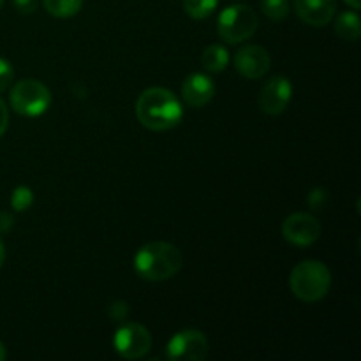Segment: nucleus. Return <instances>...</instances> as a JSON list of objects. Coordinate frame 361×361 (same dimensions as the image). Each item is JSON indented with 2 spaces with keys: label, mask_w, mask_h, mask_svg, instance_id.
Here are the masks:
<instances>
[{
  "label": "nucleus",
  "mask_w": 361,
  "mask_h": 361,
  "mask_svg": "<svg viewBox=\"0 0 361 361\" xmlns=\"http://www.w3.org/2000/svg\"><path fill=\"white\" fill-rule=\"evenodd\" d=\"M282 235L293 245L309 247L319 240L321 224L314 215L298 212L286 217V221L282 222Z\"/></svg>",
  "instance_id": "nucleus-8"
},
{
  "label": "nucleus",
  "mask_w": 361,
  "mask_h": 361,
  "mask_svg": "<svg viewBox=\"0 0 361 361\" xmlns=\"http://www.w3.org/2000/svg\"><path fill=\"white\" fill-rule=\"evenodd\" d=\"M13 78H14L13 66H11L6 59H0V94L9 88V85L13 83Z\"/></svg>",
  "instance_id": "nucleus-19"
},
{
  "label": "nucleus",
  "mask_w": 361,
  "mask_h": 361,
  "mask_svg": "<svg viewBox=\"0 0 361 361\" xmlns=\"http://www.w3.org/2000/svg\"><path fill=\"white\" fill-rule=\"evenodd\" d=\"M219 0H183V9L192 20H204L217 9Z\"/></svg>",
  "instance_id": "nucleus-16"
},
{
  "label": "nucleus",
  "mask_w": 361,
  "mask_h": 361,
  "mask_svg": "<svg viewBox=\"0 0 361 361\" xmlns=\"http://www.w3.org/2000/svg\"><path fill=\"white\" fill-rule=\"evenodd\" d=\"M261 9L271 21H281L289 14V0H261Z\"/></svg>",
  "instance_id": "nucleus-17"
},
{
  "label": "nucleus",
  "mask_w": 361,
  "mask_h": 361,
  "mask_svg": "<svg viewBox=\"0 0 361 361\" xmlns=\"http://www.w3.org/2000/svg\"><path fill=\"white\" fill-rule=\"evenodd\" d=\"M257 30V14L247 6H229L221 13L217 32L228 44H240Z\"/></svg>",
  "instance_id": "nucleus-4"
},
{
  "label": "nucleus",
  "mask_w": 361,
  "mask_h": 361,
  "mask_svg": "<svg viewBox=\"0 0 361 361\" xmlns=\"http://www.w3.org/2000/svg\"><path fill=\"white\" fill-rule=\"evenodd\" d=\"M4 259H6V249H4V243L0 240V267L4 264Z\"/></svg>",
  "instance_id": "nucleus-26"
},
{
  "label": "nucleus",
  "mask_w": 361,
  "mask_h": 361,
  "mask_svg": "<svg viewBox=\"0 0 361 361\" xmlns=\"http://www.w3.org/2000/svg\"><path fill=\"white\" fill-rule=\"evenodd\" d=\"M6 360V348H4V344L0 342V361Z\"/></svg>",
  "instance_id": "nucleus-27"
},
{
  "label": "nucleus",
  "mask_w": 361,
  "mask_h": 361,
  "mask_svg": "<svg viewBox=\"0 0 361 361\" xmlns=\"http://www.w3.org/2000/svg\"><path fill=\"white\" fill-rule=\"evenodd\" d=\"M136 116L150 130H169L182 122L183 108L171 90L162 87L147 88L136 101Z\"/></svg>",
  "instance_id": "nucleus-1"
},
{
  "label": "nucleus",
  "mask_w": 361,
  "mask_h": 361,
  "mask_svg": "<svg viewBox=\"0 0 361 361\" xmlns=\"http://www.w3.org/2000/svg\"><path fill=\"white\" fill-rule=\"evenodd\" d=\"M345 4H348V6H351L353 9H356V11L361 7V0H345Z\"/></svg>",
  "instance_id": "nucleus-25"
},
{
  "label": "nucleus",
  "mask_w": 361,
  "mask_h": 361,
  "mask_svg": "<svg viewBox=\"0 0 361 361\" xmlns=\"http://www.w3.org/2000/svg\"><path fill=\"white\" fill-rule=\"evenodd\" d=\"M207 355L208 341L197 330L178 331L166 349V356L171 361H201L207 358Z\"/></svg>",
  "instance_id": "nucleus-7"
},
{
  "label": "nucleus",
  "mask_w": 361,
  "mask_h": 361,
  "mask_svg": "<svg viewBox=\"0 0 361 361\" xmlns=\"http://www.w3.org/2000/svg\"><path fill=\"white\" fill-rule=\"evenodd\" d=\"M14 7L21 14H32L37 7V0H13Z\"/></svg>",
  "instance_id": "nucleus-22"
},
{
  "label": "nucleus",
  "mask_w": 361,
  "mask_h": 361,
  "mask_svg": "<svg viewBox=\"0 0 361 361\" xmlns=\"http://www.w3.org/2000/svg\"><path fill=\"white\" fill-rule=\"evenodd\" d=\"M14 221L7 212H0V233H7L13 228Z\"/></svg>",
  "instance_id": "nucleus-24"
},
{
  "label": "nucleus",
  "mask_w": 361,
  "mask_h": 361,
  "mask_svg": "<svg viewBox=\"0 0 361 361\" xmlns=\"http://www.w3.org/2000/svg\"><path fill=\"white\" fill-rule=\"evenodd\" d=\"M326 201H328L326 190L314 189L312 192L309 194V204H310V208H314V210H319V208H323L324 204H326Z\"/></svg>",
  "instance_id": "nucleus-20"
},
{
  "label": "nucleus",
  "mask_w": 361,
  "mask_h": 361,
  "mask_svg": "<svg viewBox=\"0 0 361 361\" xmlns=\"http://www.w3.org/2000/svg\"><path fill=\"white\" fill-rule=\"evenodd\" d=\"M295 9L303 23L324 27L334 20L337 0H295Z\"/></svg>",
  "instance_id": "nucleus-11"
},
{
  "label": "nucleus",
  "mask_w": 361,
  "mask_h": 361,
  "mask_svg": "<svg viewBox=\"0 0 361 361\" xmlns=\"http://www.w3.org/2000/svg\"><path fill=\"white\" fill-rule=\"evenodd\" d=\"M7 126H9V111H7L6 102L0 99V136H4V133L7 130Z\"/></svg>",
  "instance_id": "nucleus-23"
},
{
  "label": "nucleus",
  "mask_w": 361,
  "mask_h": 361,
  "mask_svg": "<svg viewBox=\"0 0 361 361\" xmlns=\"http://www.w3.org/2000/svg\"><path fill=\"white\" fill-rule=\"evenodd\" d=\"M11 106L18 115L41 116L51 102L48 87L37 80H21L11 90Z\"/></svg>",
  "instance_id": "nucleus-5"
},
{
  "label": "nucleus",
  "mask_w": 361,
  "mask_h": 361,
  "mask_svg": "<svg viewBox=\"0 0 361 361\" xmlns=\"http://www.w3.org/2000/svg\"><path fill=\"white\" fill-rule=\"evenodd\" d=\"M108 314L113 321H123L127 317V314H129V307L123 302H115L109 305Z\"/></svg>",
  "instance_id": "nucleus-21"
},
{
  "label": "nucleus",
  "mask_w": 361,
  "mask_h": 361,
  "mask_svg": "<svg viewBox=\"0 0 361 361\" xmlns=\"http://www.w3.org/2000/svg\"><path fill=\"white\" fill-rule=\"evenodd\" d=\"M215 83L210 76L194 73L185 78L182 85V97L192 108H203L214 99Z\"/></svg>",
  "instance_id": "nucleus-12"
},
{
  "label": "nucleus",
  "mask_w": 361,
  "mask_h": 361,
  "mask_svg": "<svg viewBox=\"0 0 361 361\" xmlns=\"http://www.w3.org/2000/svg\"><path fill=\"white\" fill-rule=\"evenodd\" d=\"M116 353L126 360H140L147 356V353L152 348L150 331L140 323H129L118 328L115 334Z\"/></svg>",
  "instance_id": "nucleus-6"
},
{
  "label": "nucleus",
  "mask_w": 361,
  "mask_h": 361,
  "mask_svg": "<svg viewBox=\"0 0 361 361\" xmlns=\"http://www.w3.org/2000/svg\"><path fill=\"white\" fill-rule=\"evenodd\" d=\"M270 55L263 46H243L235 55V67L247 80H259L270 69Z\"/></svg>",
  "instance_id": "nucleus-10"
},
{
  "label": "nucleus",
  "mask_w": 361,
  "mask_h": 361,
  "mask_svg": "<svg viewBox=\"0 0 361 361\" xmlns=\"http://www.w3.org/2000/svg\"><path fill=\"white\" fill-rule=\"evenodd\" d=\"M335 32L345 41H358L361 35L360 16L356 13H342L335 21Z\"/></svg>",
  "instance_id": "nucleus-14"
},
{
  "label": "nucleus",
  "mask_w": 361,
  "mask_h": 361,
  "mask_svg": "<svg viewBox=\"0 0 361 361\" xmlns=\"http://www.w3.org/2000/svg\"><path fill=\"white\" fill-rule=\"evenodd\" d=\"M183 264V256L168 242H152L141 247L134 256V270L141 279L150 282L168 281L175 277Z\"/></svg>",
  "instance_id": "nucleus-2"
},
{
  "label": "nucleus",
  "mask_w": 361,
  "mask_h": 361,
  "mask_svg": "<svg viewBox=\"0 0 361 361\" xmlns=\"http://www.w3.org/2000/svg\"><path fill=\"white\" fill-rule=\"evenodd\" d=\"M2 4H4V0H0V7H2Z\"/></svg>",
  "instance_id": "nucleus-28"
},
{
  "label": "nucleus",
  "mask_w": 361,
  "mask_h": 361,
  "mask_svg": "<svg viewBox=\"0 0 361 361\" xmlns=\"http://www.w3.org/2000/svg\"><path fill=\"white\" fill-rule=\"evenodd\" d=\"M293 99V85L286 76H274L259 94V108L268 115H281Z\"/></svg>",
  "instance_id": "nucleus-9"
},
{
  "label": "nucleus",
  "mask_w": 361,
  "mask_h": 361,
  "mask_svg": "<svg viewBox=\"0 0 361 361\" xmlns=\"http://www.w3.org/2000/svg\"><path fill=\"white\" fill-rule=\"evenodd\" d=\"M44 9L55 18H71L80 13L83 0H42Z\"/></svg>",
  "instance_id": "nucleus-15"
},
{
  "label": "nucleus",
  "mask_w": 361,
  "mask_h": 361,
  "mask_svg": "<svg viewBox=\"0 0 361 361\" xmlns=\"http://www.w3.org/2000/svg\"><path fill=\"white\" fill-rule=\"evenodd\" d=\"M331 286V274L321 261H303L293 268L289 275V288L293 295L307 303L323 300Z\"/></svg>",
  "instance_id": "nucleus-3"
},
{
  "label": "nucleus",
  "mask_w": 361,
  "mask_h": 361,
  "mask_svg": "<svg viewBox=\"0 0 361 361\" xmlns=\"http://www.w3.org/2000/svg\"><path fill=\"white\" fill-rule=\"evenodd\" d=\"M201 63L210 73H222L229 63V53L224 46L212 44L208 46L201 56Z\"/></svg>",
  "instance_id": "nucleus-13"
},
{
  "label": "nucleus",
  "mask_w": 361,
  "mask_h": 361,
  "mask_svg": "<svg viewBox=\"0 0 361 361\" xmlns=\"http://www.w3.org/2000/svg\"><path fill=\"white\" fill-rule=\"evenodd\" d=\"M34 203V194L28 187L20 185L14 189L13 196H11V207L14 208L16 212H25L32 207Z\"/></svg>",
  "instance_id": "nucleus-18"
}]
</instances>
